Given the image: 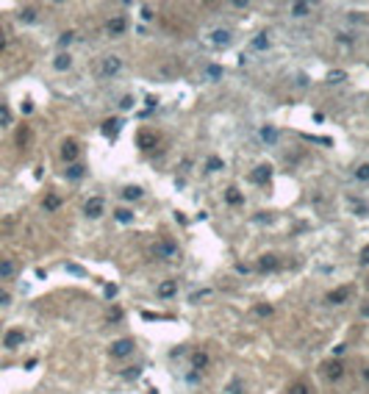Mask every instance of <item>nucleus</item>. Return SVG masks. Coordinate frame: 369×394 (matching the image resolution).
I'll list each match as a JSON object with an SVG mask.
<instances>
[{
    "label": "nucleus",
    "mask_w": 369,
    "mask_h": 394,
    "mask_svg": "<svg viewBox=\"0 0 369 394\" xmlns=\"http://www.w3.org/2000/svg\"><path fill=\"white\" fill-rule=\"evenodd\" d=\"M228 391H231V394H242V380H233Z\"/></svg>",
    "instance_id": "4c0bfd02"
},
{
    "label": "nucleus",
    "mask_w": 369,
    "mask_h": 394,
    "mask_svg": "<svg viewBox=\"0 0 369 394\" xmlns=\"http://www.w3.org/2000/svg\"><path fill=\"white\" fill-rule=\"evenodd\" d=\"M366 286H369V281H366Z\"/></svg>",
    "instance_id": "09e8293b"
},
{
    "label": "nucleus",
    "mask_w": 369,
    "mask_h": 394,
    "mask_svg": "<svg viewBox=\"0 0 369 394\" xmlns=\"http://www.w3.org/2000/svg\"><path fill=\"white\" fill-rule=\"evenodd\" d=\"M225 200H228V203H231V206H242V200H244V197H242V194H239V191H236V189H228V194H225Z\"/></svg>",
    "instance_id": "cd10ccee"
},
{
    "label": "nucleus",
    "mask_w": 369,
    "mask_h": 394,
    "mask_svg": "<svg viewBox=\"0 0 369 394\" xmlns=\"http://www.w3.org/2000/svg\"><path fill=\"white\" fill-rule=\"evenodd\" d=\"M308 9H311L308 3H294V6H292V14H294V17H305V14H308Z\"/></svg>",
    "instance_id": "7c9ffc66"
},
{
    "label": "nucleus",
    "mask_w": 369,
    "mask_h": 394,
    "mask_svg": "<svg viewBox=\"0 0 369 394\" xmlns=\"http://www.w3.org/2000/svg\"><path fill=\"white\" fill-rule=\"evenodd\" d=\"M139 372H142V366H131V369L125 372V377H128V380H133V377H139Z\"/></svg>",
    "instance_id": "f704fd0d"
},
{
    "label": "nucleus",
    "mask_w": 369,
    "mask_h": 394,
    "mask_svg": "<svg viewBox=\"0 0 369 394\" xmlns=\"http://www.w3.org/2000/svg\"><path fill=\"white\" fill-rule=\"evenodd\" d=\"M64 175H67V180H81L84 178V164H70Z\"/></svg>",
    "instance_id": "6ab92c4d"
},
{
    "label": "nucleus",
    "mask_w": 369,
    "mask_h": 394,
    "mask_svg": "<svg viewBox=\"0 0 369 394\" xmlns=\"http://www.w3.org/2000/svg\"><path fill=\"white\" fill-rule=\"evenodd\" d=\"M211 45H220V48H225L228 42H231V31L228 28H217V31H211Z\"/></svg>",
    "instance_id": "9d476101"
},
{
    "label": "nucleus",
    "mask_w": 369,
    "mask_h": 394,
    "mask_svg": "<svg viewBox=\"0 0 369 394\" xmlns=\"http://www.w3.org/2000/svg\"><path fill=\"white\" fill-rule=\"evenodd\" d=\"M70 42H75V31H67V34H61V39H59V45H70Z\"/></svg>",
    "instance_id": "72a5a7b5"
},
{
    "label": "nucleus",
    "mask_w": 369,
    "mask_h": 394,
    "mask_svg": "<svg viewBox=\"0 0 369 394\" xmlns=\"http://www.w3.org/2000/svg\"><path fill=\"white\" fill-rule=\"evenodd\" d=\"M206 167H209V172H217V169H222V158H217V155H211Z\"/></svg>",
    "instance_id": "2f4dec72"
},
{
    "label": "nucleus",
    "mask_w": 369,
    "mask_h": 394,
    "mask_svg": "<svg viewBox=\"0 0 369 394\" xmlns=\"http://www.w3.org/2000/svg\"><path fill=\"white\" fill-rule=\"evenodd\" d=\"M361 314H363V317H369V305H363V308H361Z\"/></svg>",
    "instance_id": "49530a36"
},
{
    "label": "nucleus",
    "mask_w": 369,
    "mask_h": 394,
    "mask_svg": "<svg viewBox=\"0 0 369 394\" xmlns=\"http://www.w3.org/2000/svg\"><path fill=\"white\" fill-rule=\"evenodd\" d=\"M258 314H261V317H269V314H272V308H269V305H261V308H256Z\"/></svg>",
    "instance_id": "37998d69"
},
{
    "label": "nucleus",
    "mask_w": 369,
    "mask_h": 394,
    "mask_svg": "<svg viewBox=\"0 0 369 394\" xmlns=\"http://www.w3.org/2000/svg\"><path fill=\"white\" fill-rule=\"evenodd\" d=\"M261 139H264V142H269V144H275V142H278V131H275L272 125H264L261 128Z\"/></svg>",
    "instance_id": "412c9836"
},
{
    "label": "nucleus",
    "mask_w": 369,
    "mask_h": 394,
    "mask_svg": "<svg viewBox=\"0 0 369 394\" xmlns=\"http://www.w3.org/2000/svg\"><path fill=\"white\" fill-rule=\"evenodd\" d=\"M9 303H12V294L6 289H0V305H9Z\"/></svg>",
    "instance_id": "c9c22d12"
},
{
    "label": "nucleus",
    "mask_w": 369,
    "mask_h": 394,
    "mask_svg": "<svg viewBox=\"0 0 369 394\" xmlns=\"http://www.w3.org/2000/svg\"><path fill=\"white\" fill-rule=\"evenodd\" d=\"M155 142H158L155 133H139V147H142V150H150Z\"/></svg>",
    "instance_id": "aec40b11"
},
{
    "label": "nucleus",
    "mask_w": 369,
    "mask_h": 394,
    "mask_svg": "<svg viewBox=\"0 0 369 394\" xmlns=\"http://www.w3.org/2000/svg\"><path fill=\"white\" fill-rule=\"evenodd\" d=\"M175 292H178V283H175V281H164V283L158 286V297H161V300L175 297Z\"/></svg>",
    "instance_id": "4468645a"
},
{
    "label": "nucleus",
    "mask_w": 369,
    "mask_h": 394,
    "mask_svg": "<svg viewBox=\"0 0 369 394\" xmlns=\"http://www.w3.org/2000/svg\"><path fill=\"white\" fill-rule=\"evenodd\" d=\"M14 275H17V264L3 258V261H0V278H14Z\"/></svg>",
    "instance_id": "f3484780"
},
{
    "label": "nucleus",
    "mask_w": 369,
    "mask_h": 394,
    "mask_svg": "<svg viewBox=\"0 0 369 394\" xmlns=\"http://www.w3.org/2000/svg\"><path fill=\"white\" fill-rule=\"evenodd\" d=\"M6 125H12V111L0 103V128H6Z\"/></svg>",
    "instance_id": "bb28decb"
},
{
    "label": "nucleus",
    "mask_w": 369,
    "mask_h": 394,
    "mask_svg": "<svg viewBox=\"0 0 369 394\" xmlns=\"http://www.w3.org/2000/svg\"><path fill=\"white\" fill-rule=\"evenodd\" d=\"M119 194H122V200H139L144 191H142V186H125V189L119 191Z\"/></svg>",
    "instance_id": "a211bd4d"
},
{
    "label": "nucleus",
    "mask_w": 369,
    "mask_h": 394,
    "mask_svg": "<svg viewBox=\"0 0 369 394\" xmlns=\"http://www.w3.org/2000/svg\"><path fill=\"white\" fill-rule=\"evenodd\" d=\"M131 106H133V100H131V97H122V100H119V108H122V111H128Z\"/></svg>",
    "instance_id": "ea45409f"
},
{
    "label": "nucleus",
    "mask_w": 369,
    "mask_h": 394,
    "mask_svg": "<svg viewBox=\"0 0 369 394\" xmlns=\"http://www.w3.org/2000/svg\"><path fill=\"white\" fill-rule=\"evenodd\" d=\"M103 209H106V200H103V197H89L84 206V214L89 217V220H97V217H103Z\"/></svg>",
    "instance_id": "f03ea898"
},
{
    "label": "nucleus",
    "mask_w": 369,
    "mask_h": 394,
    "mask_svg": "<svg viewBox=\"0 0 369 394\" xmlns=\"http://www.w3.org/2000/svg\"><path fill=\"white\" fill-rule=\"evenodd\" d=\"M31 111H34V103L25 100V103H23V114H31Z\"/></svg>",
    "instance_id": "c03bdc74"
},
{
    "label": "nucleus",
    "mask_w": 369,
    "mask_h": 394,
    "mask_svg": "<svg viewBox=\"0 0 369 394\" xmlns=\"http://www.w3.org/2000/svg\"><path fill=\"white\" fill-rule=\"evenodd\" d=\"M42 206H45V211H59V209H61V200H59L56 194H48Z\"/></svg>",
    "instance_id": "4be33fe9"
},
{
    "label": "nucleus",
    "mask_w": 369,
    "mask_h": 394,
    "mask_svg": "<svg viewBox=\"0 0 369 394\" xmlns=\"http://www.w3.org/2000/svg\"><path fill=\"white\" fill-rule=\"evenodd\" d=\"M347 297H350V286H341V289L327 292L325 294V303L327 305H341V303H347Z\"/></svg>",
    "instance_id": "39448f33"
},
{
    "label": "nucleus",
    "mask_w": 369,
    "mask_h": 394,
    "mask_svg": "<svg viewBox=\"0 0 369 394\" xmlns=\"http://www.w3.org/2000/svg\"><path fill=\"white\" fill-rule=\"evenodd\" d=\"M363 377H366V380H369V366H363Z\"/></svg>",
    "instance_id": "de8ad7c7"
},
{
    "label": "nucleus",
    "mask_w": 369,
    "mask_h": 394,
    "mask_svg": "<svg viewBox=\"0 0 369 394\" xmlns=\"http://www.w3.org/2000/svg\"><path fill=\"white\" fill-rule=\"evenodd\" d=\"M70 64H72V56H70V53H59V56L53 59V67H56L59 72L70 70Z\"/></svg>",
    "instance_id": "dca6fc26"
},
{
    "label": "nucleus",
    "mask_w": 369,
    "mask_h": 394,
    "mask_svg": "<svg viewBox=\"0 0 369 394\" xmlns=\"http://www.w3.org/2000/svg\"><path fill=\"white\" fill-rule=\"evenodd\" d=\"M206 75H209L211 81H220V78H222V67L220 64H209V67H206Z\"/></svg>",
    "instance_id": "393cba45"
},
{
    "label": "nucleus",
    "mask_w": 369,
    "mask_h": 394,
    "mask_svg": "<svg viewBox=\"0 0 369 394\" xmlns=\"http://www.w3.org/2000/svg\"><path fill=\"white\" fill-rule=\"evenodd\" d=\"M322 375H325L327 380H339V377L344 375V366H341V361H325V364H322Z\"/></svg>",
    "instance_id": "20e7f679"
},
{
    "label": "nucleus",
    "mask_w": 369,
    "mask_h": 394,
    "mask_svg": "<svg viewBox=\"0 0 369 394\" xmlns=\"http://www.w3.org/2000/svg\"><path fill=\"white\" fill-rule=\"evenodd\" d=\"M327 81H330V84H341V81H347V72H341V70L327 72Z\"/></svg>",
    "instance_id": "c756f323"
},
{
    "label": "nucleus",
    "mask_w": 369,
    "mask_h": 394,
    "mask_svg": "<svg viewBox=\"0 0 369 394\" xmlns=\"http://www.w3.org/2000/svg\"><path fill=\"white\" fill-rule=\"evenodd\" d=\"M106 31H108L111 36H122V34L128 31V20H125V17H111V20L106 23Z\"/></svg>",
    "instance_id": "6e6552de"
},
{
    "label": "nucleus",
    "mask_w": 369,
    "mask_h": 394,
    "mask_svg": "<svg viewBox=\"0 0 369 394\" xmlns=\"http://www.w3.org/2000/svg\"><path fill=\"white\" fill-rule=\"evenodd\" d=\"M133 352V341L131 339H119L111 344V355L114 358H125V355H131Z\"/></svg>",
    "instance_id": "423d86ee"
},
{
    "label": "nucleus",
    "mask_w": 369,
    "mask_h": 394,
    "mask_svg": "<svg viewBox=\"0 0 369 394\" xmlns=\"http://www.w3.org/2000/svg\"><path fill=\"white\" fill-rule=\"evenodd\" d=\"M142 20H153V9H150V6L142 9Z\"/></svg>",
    "instance_id": "79ce46f5"
},
{
    "label": "nucleus",
    "mask_w": 369,
    "mask_h": 394,
    "mask_svg": "<svg viewBox=\"0 0 369 394\" xmlns=\"http://www.w3.org/2000/svg\"><path fill=\"white\" fill-rule=\"evenodd\" d=\"M344 352H347V344H336V347H333V355H336V358H341Z\"/></svg>",
    "instance_id": "e433bc0d"
},
{
    "label": "nucleus",
    "mask_w": 369,
    "mask_h": 394,
    "mask_svg": "<svg viewBox=\"0 0 369 394\" xmlns=\"http://www.w3.org/2000/svg\"><path fill=\"white\" fill-rule=\"evenodd\" d=\"M153 250H155V256L164 258V261H169V258H178V245H175V242H169V239L158 242Z\"/></svg>",
    "instance_id": "7ed1b4c3"
},
{
    "label": "nucleus",
    "mask_w": 369,
    "mask_h": 394,
    "mask_svg": "<svg viewBox=\"0 0 369 394\" xmlns=\"http://www.w3.org/2000/svg\"><path fill=\"white\" fill-rule=\"evenodd\" d=\"M358 261H361V264H369V245L361 250V258H358Z\"/></svg>",
    "instance_id": "a19ab883"
},
{
    "label": "nucleus",
    "mask_w": 369,
    "mask_h": 394,
    "mask_svg": "<svg viewBox=\"0 0 369 394\" xmlns=\"http://www.w3.org/2000/svg\"><path fill=\"white\" fill-rule=\"evenodd\" d=\"M278 267H280V258H278V256H272V253L261 256V258H258V264H256L258 272H272V269H278Z\"/></svg>",
    "instance_id": "0eeeda50"
},
{
    "label": "nucleus",
    "mask_w": 369,
    "mask_h": 394,
    "mask_svg": "<svg viewBox=\"0 0 369 394\" xmlns=\"http://www.w3.org/2000/svg\"><path fill=\"white\" fill-rule=\"evenodd\" d=\"M355 180L369 183V164H358V167H355Z\"/></svg>",
    "instance_id": "b1692460"
},
{
    "label": "nucleus",
    "mask_w": 369,
    "mask_h": 394,
    "mask_svg": "<svg viewBox=\"0 0 369 394\" xmlns=\"http://www.w3.org/2000/svg\"><path fill=\"white\" fill-rule=\"evenodd\" d=\"M23 341H25V333H23V330H9L6 339H3V344H6L9 350H14V347H20Z\"/></svg>",
    "instance_id": "f8f14e48"
},
{
    "label": "nucleus",
    "mask_w": 369,
    "mask_h": 394,
    "mask_svg": "<svg viewBox=\"0 0 369 394\" xmlns=\"http://www.w3.org/2000/svg\"><path fill=\"white\" fill-rule=\"evenodd\" d=\"M119 125H122V122H119V120H117V117H111V120H106V122H103V125H100V131H103V136H108V139H114V136H117V133H119Z\"/></svg>",
    "instance_id": "9b49d317"
},
{
    "label": "nucleus",
    "mask_w": 369,
    "mask_h": 394,
    "mask_svg": "<svg viewBox=\"0 0 369 394\" xmlns=\"http://www.w3.org/2000/svg\"><path fill=\"white\" fill-rule=\"evenodd\" d=\"M20 20H23V23H34V20H36V9L34 6H25L23 12H20Z\"/></svg>",
    "instance_id": "a878e982"
},
{
    "label": "nucleus",
    "mask_w": 369,
    "mask_h": 394,
    "mask_svg": "<svg viewBox=\"0 0 369 394\" xmlns=\"http://www.w3.org/2000/svg\"><path fill=\"white\" fill-rule=\"evenodd\" d=\"M78 153H81V147H78V142H72V139H67L64 144H61V158H64V161H75L78 158Z\"/></svg>",
    "instance_id": "1a4fd4ad"
},
{
    "label": "nucleus",
    "mask_w": 369,
    "mask_h": 394,
    "mask_svg": "<svg viewBox=\"0 0 369 394\" xmlns=\"http://www.w3.org/2000/svg\"><path fill=\"white\" fill-rule=\"evenodd\" d=\"M6 42H9V36H6V34H3V31H0V50H3V48H6Z\"/></svg>",
    "instance_id": "a18cd8bd"
},
{
    "label": "nucleus",
    "mask_w": 369,
    "mask_h": 394,
    "mask_svg": "<svg viewBox=\"0 0 369 394\" xmlns=\"http://www.w3.org/2000/svg\"><path fill=\"white\" fill-rule=\"evenodd\" d=\"M122 72V59L119 56H106V59L100 61V75L103 78H114Z\"/></svg>",
    "instance_id": "f257e3e1"
},
{
    "label": "nucleus",
    "mask_w": 369,
    "mask_h": 394,
    "mask_svg": "<svg viewBox=\"0 0 369 394\" xmlns=\"http://www.w3.org/2000/svg\"><path fill=\"white\" fill-rule=\"evenodd\" d=\"M209 366V355L203 350H197V352H192V369H197V372H203Z\"/></svg>",
    "instance_id": "ddd939ff"
},
{
    "label": "nucleus",
    "mask_w": 369,
    "mask_h": 394,
    "mask_svg": "<svg viewBox=\"0 0 369 394\" xmlns=\"http://www.w3.org/2000/svg\"><path fill=\"white\" fill-rule=\"evenodd\" d=\"M289 394H308V386H305V383H292Z\"/></svg>",
    "instance_id": "473e14b6"
},
{
    "label": "nucleus",
    "mask_w": 369,
    "mask_h": 394,
    "mask_svg": "<svg viewBox=\"0 0 369 394\" xmlns=\"http://www.w3.org/2000/svg\"><path fill=\"white\" fill-rule=\"evenodd\" d=\"M0 261H3V258H0Z\"/></svg>",
    "instance_id": "8fccbe9b"
},
{
    "label": "nucleus",
    "mask_w": 369,
    "mask_h": 394,
    "mask_svg": "<svg viewBox=\"0 0 369 394\" xmlns=\"http://www.w3.org/2000/svg\"><path fill=\"white\" fill-rule=\"evenodd\" d=\"M250 45H253V50H267V48H269V39L261 34V36H256V39H253Z\"/></svg>",
    "instance_id": "c85d7f7f"
},
{
    "label": "nucleus",
    "mask_w": 369,
    "mask_h": 394,
    "mask_svg": "<svg viewBox=\"0 0 369 394\" xmlns=\"http://www.w3.org/2000/svg\"><path fill=\"white\" fill-rule=\"evenodd\" d=\"M114 217H117V222H122V225L133 222V211H128V209H117V211H114Z\"/></svg>",
    "instance_id": "5701e85b"
},
{
    "label": "nucleus",
    "mask_w": 369,
    "mask_h": 394,
    "mask_svg": "<svg viewBox=\"0 0 369 394\" xmlns=\"http://www.w3.org/2000/svg\"><path fill=\"white\" fill-rule=\"evenodd\" d=\"M269 178H272V167H269V164H261V167L253 172V180H256V183H267Z\"/></svg>",
    "instance_id": "2eb2a0df"
},
{
    "label": "nucleus",
    "mask_w": 369,
    "mask_h": 394,
    "mask_svg": "<svg viewBox=\"0 0 369 394\" xmlns=\"http://www.w3.org/2000/svg\"><path fill=\"white\" fill-rule=\"evenodd\" d=\"M119 317H122V311H119V308H111V311H108V319H111V322H117Z\"/></svg>",
    "instance_id": "58836bf2"
}]
</instances>
